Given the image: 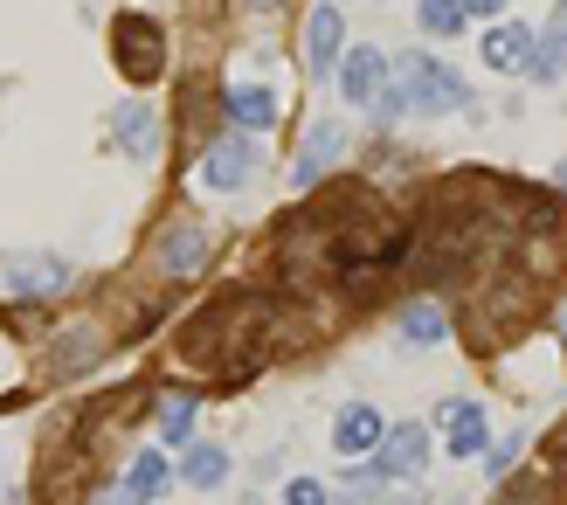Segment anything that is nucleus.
I'll return each instance as SVG.
<instances>
[{
  "label": "nucleus",
  "mask_w": 567,
  "mask_h": 505,
  "mask_svg": "<svg viewBox=\"0 0 567 505\" xmlns=\"http://www.w3.org/2000/svg\"><path fill=\"white\" fill-rule=\"evenodd\" d=\"M208 257H215V229L202 215H166L153 229V249H146L159 285H194V277L208 270Z\"/></svg>",
  "instance_id": "nucleus-1"
},
{
  "label": "nucleus",
  "mask_w": 567,
  "mask_h": 505,
  "mask_svg": "<svg viewBox=\"0 0 567 505\" xmlns=\"http://www.w3.org/2000/svg\"><path fill=\"white\" fill-rule=\"evenodd\" d=\"M111 63L125 83H159L166 76V21H153L146 8H125L111 21Z\"/></svg>",
  "instance_id": "nucleus-2"
},
{
  "label": "nucleus",
  "mask_w": 567,
  "mask_h": 505,
  "mask_svg": "<svg viewBox=\"0 0 567 505\" xmlns=\"http://www.w3.org/2000/svg\"><path fill=\"white\" fill-rule=\"evenodd\" d=\"M111 340H118V332H111L104 312H70V319L42 340V347H49V381H76V374H91L97 360L111 353Z\"/></svg>",
  "instance_id": "nucleus-3"
},
{
  "label": "nucleus",
  "mask_w": 567,
  "mask_h": 505,
  "mask_svg": "<svg viewBox=\"0 0 567 505\" xmlns=\"http://www.w3.org/2000/svg\"><path fill=\"white\" fill-rule=\"evenodd\" d=\"M91 443H83L70 430V451H63V436H49L42 443V464H35V505H83V492H91Z\"/></svg>",
  "instance_id": "nucleus-4"
},
{
  "label": "nucleus",
  "mask_w": 567,
  "mask_h": 505,
  "mask_svg": "<svg viewBox=\"0 0 567 505\" xmlns=\"http://www.w3.org/2000/svg\"><path fill=\"white\" fill-rule=\"evenodd\" d=\"M257 166H264L257 132L229 125L221 138H208V146H202V187H215V194H243L249 181H257Z\"/></svg>",
  "instance_id": "nucleus-5"
},
{
  "label": "nucleus",
  "mask_w": 567,
  "mask_h": 505,
  "mask_svg": "<svg viewBox=\"0 0 567 505\" xmlns=\"http://www.w3.org/2000/svg\"><path fill=\"white\" fill-rule=\"evenodd\" d=\"M394 76L409 83V104L422 111V118H443V111H457V104H471V91H464V76L457 70H443L436 55H402V63H394Z\"/></svg>",
  "instance_id": "nucleus-6"
},
{
  "label": "nucleus",
  "mask_w": 567,
  "mask_h": 505,
  "mask_svg": "<svg viewBox=\"0 0 567 505\" xmlns=\"http://www.w3.org/2000/svg\"><path fill=\"white\" fill-rule=\"evenodd\" d=\"M339 97H347V104H374L381 97V83L394 76V63H388V55L374 49V42H353L347 55H339Z\"/></svg>",
  "instance_id": "nucleus-7"
},
{
  "label": "nucleus",
  "mask_w": 567,
  "mask_h": 505,
  "mask_svg": "<svg viewBox=\"0 0 567 505\" xmlns=\"http://www.w3.org/2000/svg\"><path fill=\"white\" fill-rule=\"evenodd\" d=\"M381 436H388V423H381L374 402H353V409L332 415V451H339V457H374Z\"/></svg>",
  "instance_id": "nucleus-8"
},
{
  "label": "nucleus",
  "mask_w": 567,
  "mask_h": 505,
  "mask_svg": "<svg viewBox=\"0 0 567 505\" xmlns=\"http://www.w3.org/2000/svg\"><path fill=\"white\" fill-rule=\"evenodd\" d=\"M374 464L388 471V478H422V464H430V423H402L381 436Z\"/></svg>",
  "instance_id": "nucleus-9"
},
{
  "label": "nucleus",
  "mask_w": 567,
  "mask_h": 505,
  "mask_svg": "<svg viewBox=\"0 0 567 505\" xmlns=\"http://www.w3.org/2000/svg\"><path fill=\"white\" fill-rule=\"evenodd\" d=\"M436 423H443V436H450V457H477L485 451V402H464V395H450V402H436Z\"/></svg>",
  "instance_id": "nucleus-10"
},
{
  "label": "nucleus",
  "mask_w": 567,
  "mask_h": 505,
  "mask_svg": "<svg viewBox=\"0 0 567 505\" xmlns=\"http://www.w3.org/2000/svg\"><path fill=\"white\" fill-rule=\"evenodd\" d=\"M8 291L14 298H63L70 291V264L63 257H14L8 264Z\"/></svg>",
  "instance_id": "nucleus-11"
},
{
  "label": "nucleus",
  "mask_w": 567,
  "mask_h": 505,
  "mask_svg": "<svg viewBox=\"0 0 567 505\" xmlns=\"http://www.w3.org/2000/svg\"><path fill=\"white\" fill-rule=\"evenodd\" d=\"M332 159H347V125H332V118H319L305 132V153H298V166H291V181L298 187H319V174Z\"/></svg>",
  "instance_id": "nucleus-12"
},
{
  "label": "nucleus",
  "mask_w": 567,
  "mask_h": 505,
  "mask_svg": "<svg viewBox=\"0 0 567 505\" xmlns=\"http://www.w3.org/2000/svg\"><path fill=\"white\" fill-rule=\"evenodd\" d=\"M221 111H229V125L264 138L277 125V91H270V83H229V91H221Z\"/></svg>",
  "instance_id": "nucleus-13"
},
{
  "label": "nucleus",
  "mask_w": 567,
  "mask_h": 505,
  "mask_svg": "<svg viewBox=\"0 0 567 505\" xmlns=\"http://www.w3.org/2000/svg\"><path fill=\"white\" fill-rule=\"evenodd\" d=\"M111 146H118L125 159H153L159 153V118L146 104H118L111 111Z\"/></svg>",
  "instance_id": "nucleus-14"
},
{
  "label": "nucleus",
  "mask_w": 567,
  "mask_h": 505,
  "mask_svg": "<svg viewBox=\"0 0 567 505\" xmlns=\"http://www.w3.org/2000/svg\"><path fill=\"white\" fill-rule=\"evenodd\" d=\"M305 55H311V70H339V0H319V8H311Z\"/></svg>",
  "instance_id": "nucleus-15"
},
{
  "label": "nucleus",
  "mask_w": 567,
  "mask_h": 505,
  "mask_svg": "<svg viewBox=\"0 0 567 505\" xmlns=\"http://www.w3.org/2000/svg\"><path fill=\"white\" fill-rule=\"evenodd\" d=\"M229 451L221 443H194V451L181 457V485H194V492H215V485H229Z\"/></svg>",
  "instance_id": "nucleus-16"
},
{
  "label": "nucleus",
  "mask_w": 567,
  "mask_h": 505,
  "mask_svg": "<svg viewBox=\"0 0 567 505\" xmlns=\"http://www.w3.org/2000/svg\"><path fill=\"white\" fill-rule=\"evenodd\" d=\"M485 63H492V70H505V76L526 70V63H533V35H526L519 21H498L492 35H485Z\"/></svg>",
  "instance_id": "nucleus-17"
},
{
  "label": "nucleus",
  "mask_w": 567,
  "mask_h": 505,
  "mask_svg": "<svg viewBox=\"0 0 567 505\" xmlns=\"http://www.w3.org/2000/svg\"><path fill=\"white\" fill-rule=\"evenodd\" d=\"M402 340L409 347H443V332H450V319H443V305H430V298H415V305H402Z\"/></svg>",
  "instance_id": "nucleus-18"
},
{
  "label": "nucleus",
  "mask_w": 567,
  "mask_h": 505,
  "mask_svg": "<svg viewBox=\"0 0 567 505\" xmlns=\"http://www.w3.org/2000/svg\"><path fill=\"white\" fill-rule=\"evenodd\" d=\"M560 63H567V0L554 8V28H547V42L533 49V70H526V76H533V83H554Z\"/></svg>",
  "instance_id": "nucleus-19"
},
{
  "label": "nucleus",
  "mask_w": 567,
  "mask_h": 505,
  "mask_svg": "<svg viewBox=\"0 0 567 505\" xmlns=\"http://www.w3.org/2000/svg\"><path fill=\"white\" fill-rule=\"evenodd\" d=\"M194 423H202V395H187V388H181V395L159 402V443H187Z\"/></svg>",
  "instance_id": "nucleus-20"
},
{
  "label": "nucleus",
  "mask_w": 567,
  "mask_h": 505,
  "mask_svg": "<svg viewBox=\"0 0 567 505\" xmlns=\"http://www.w3.org/2000/svg\"><path fill=\"white\" fill-rule=\"evenodd\" d=\"M166 478H174V471H166V451H138V457L125 464V485H132L138 498H159Z\"/></svg>",
  "instance_id": "nucleus-21"
},
{
  "label": "nucleus",
  "mask_w": 567,
  "mask_h": 505,
  "mask_svg": "<svg viewBox=\"0 0 567 505\" xmlns=\"http://www.w3.org/2000/svg\"><path fill=\"white\" fill-rule=\"evenodd\" d=\"M415 21H422V35H457V28L471 21V8H464V0H422Z\"/></svg>",
  "instance_id": "nucleus-22"
},
{
  "label": "nucleus",
  "mask_w": 567,
  "mask_h": 505,
  "mask_svg": "<svg viewBox=\"0 0 567 505\" xmlns=\"http://www.w3.org/2000/svg\"><path fill=\"white\" fill-rule=\"evenodd\" d=\"M367 111H374V118H381V125H402V118H409V111H415V104H409V83H402V76H388V83H381V97H374V104H367Z\"/></svg>",
  "instance_id": "nucleus-23"
},
{
  "label": "nucleus",
  "mask_w": 567,
  "mask_h": 505,
  "mask_svg": "<svg viewBox=\"0 0 567 505\" xmlns=\"http://www.w3.org/2000/svg\"><path fill=\"white\" fill-rule=\"evenodd\" d=\"M519 451H526V436H519V430H513V436H498V443H485V471H492V478H513Z\"/></svg>",
  "instance_id": "nucleus-24"
},
{
  "label": "nucleus",
  "mask_w": 567,
  "mask_h": 505,
  "mask_svg": "<svg viewBox=\"0 0 567 505\" xmlns=\"http://www.w3.org/2000/svg\"><path fill=\"white\" fill-rule=\"evenodd\" d=\"M284 505H332V485H319V478H291V485H284Z\"/></svg>",
  "instance_id": "nucleus-25"
},
{
  "label": "nucleus",
  "mask_w": 567,
  "mask_h": 505,
  "mask_svg": "<svg viewBox=\"0 0 567 505\" xmlns=\"http://www.w3.org/2000/svg\"><path fill=\"white\" fill-rule=\"evenodd\" d=\"M498 505H554V498H547V485H540V478H526V485H513V492H505Z\"/></svg>",
  "instance_id": "nucleus-26"
},
{
  "label": "nucleus",
  "mask_w": 567,
  "mask_h": 505,
  "mask_svg": "<svg viewBox=\"0 0 567 505\" xmlns=\"http://www.w3.org/2000/svg\"><path fill=\"white\" fill-rule=\"evenodd\" d=\"M381 505H430V492H422L415 478H402V485H388V492H381Z\"/></svg>",
  "instance_id": "nucleus-27"
},
{
  "label": "nucleus",
  "mask_w": 567,
  "mask_h": 505,
  "mask_svg": "<svg viewBox=\"0 0 567 505\" xmlns=\"http://www.w3.org/2000/svg\"><path fill=\"white\" fill-rule=\"evenodd\" d=\"M547 471H554V478H567V423L547 436Z\"/></svg>",
  "instance_id": "nucleus-28"
},
{
  "label": "nucleus",
  "mask_w": 567,
  "mask_h": 505,
  "mask_svg": "<svg viewBox=\"0 0 567 505\" xmlns=\"http://www.w3.org/2000/svg\"><path fill=\"white\" fill-rule=\"evenodd\" d=\"M97 505H146V498H138L132 485H111V492H97Z\"/></svg>",
  "instance_id": "nucleus-29"
},
{
  "label": "nucleus",
  "mask_w": 567,
  "mask_h": 505,
  "mask_svg": "<svg viewBox=\"0 0 567 505\" xmlns=\"http://www.w3.org/2000/svg\"><path fill=\"white\" fill-rule=\"evenodd\" d=\"M471 14H505V0H464Z\"/></svg>",
  "instance_id": "nucleus-30"
},
{
  "label": "nucleus",
  "mask_w": 567,
  "mask_h": 505,
  "mask_svg": "<svg viewBox=\"0 0 567 505\" xmlns=\"http://www.w3.org/2000/svg\"><path fill=\"white\" fill-rule=\"evenodd\" d=\"M257 8H277V0H257Z\"/></svg>",
  "instance_id": "nucleus-31"
},
{
  "label": "nucleus",
  "mask_w": 567,
  "mask_h": 505,
  "mask_svg": "<svg viewBox=\"0 0 567 505\" xmlns=\"http://www.w3.org/2000/svg\"><path fill=\"white\" fill-rule=\"evenodd\" d=\"M560 340H567V319H560Z\"/></svg>",
  "instance_id": "nucleus-32"
}]
</instances>
